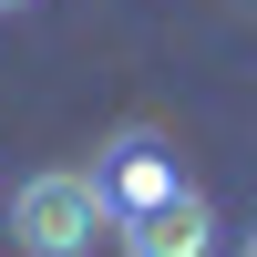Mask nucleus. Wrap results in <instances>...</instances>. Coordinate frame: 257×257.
I'll return each instance as SVG.
<instances>
[{
  "label": "nucleus",
  "mask_w": 257,
  "mask_h": 257,
  "mask_svg": "<svg viewBox=\"0 0 257 257\" xmlns=\"http://www.w3.org/2000/svg\"><path fill=\"white\" fill-rule=\"evenodd\" d=\"M93 237H113V196L93 165H41L11 185V247L21 257H93Z\"/></svg>",
  "instance_id": "1"
},
{
  "label": "nucleus",
  "mask_w": 257,
  "mask_h": 257,
  "mask_svg": "<svg viewBox=\"0 0 257 257\" xmlns=\"http://www.w3.org/2000/svg\"><path fill=\"white\" fill-rule=\"evenodd\" d=\"M113 247L123 257H216V206H206L196 185H175V196L144 206V216H113Z\"/></svg>",
  "instance_id": "2"
},
{
  "label": "nucleus",
  "mask_w": 257,
  "mask_h": 257,
  "mask_svg": "<svg viewBox=\"0 0 257 257\" xmlns=\"http://www.w3.org/2000/svg\"><path fill=\"white\" fill-rule=\"evenodd\" d=\"M93 175H103V196H113V216H144V206H165V196L185 185V175H175V155H165V134H144V123L103 144Z\"/></svg>",
  "instance_id": "3"
},
{
  "label": "nucleus",
  "mask_w": 257,
  "mask_h": 257,
  "mask_svg": "<svg viewBox=\"0 0 257 257\" xmlns=\"http://www.w3.org/2000/svg\"><path fill=\"white\" fill-rule=\"evenodd\" d=\"M237 257H257V237H237Z\"/></svg>",
  "instance_id": "4"
},
{
  "label": "nucleus",
  "mask_w": 257,
  "mask_h": 257,
  "mask_svg": "<svg viewBox=\"0 0 257 257\" xmlns=\"http://www.w3.org/2000/svg\"><path fill=\"white\" fill-rule=\"evenodd\" d=\"M0 11H31V0H0Z\"/></svg>",
  "instance_id": "5"
}]
</instances>
